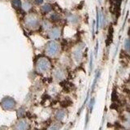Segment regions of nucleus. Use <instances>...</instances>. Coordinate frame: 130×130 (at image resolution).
<instances>
[{"instance_id":"obj_1","label":"nucleus","mask_w":130,"mask_h":130,"mask_svg":"<svg viewBox=\"0 0 130 130\" xmlns=\"http://www.w3.org/2000/svg\"><path fill=\"white\" fill-rule=\"evenodd\" d=\"M59 51V45L55 41L49 42L46 46V53L50 56H55Z\"/></svg>"},{"instance_id":"obj_2","label":"nucleus","mask_w":130,"mask_h":130,"mask_svg":"<svg viewBox=\"0 0 130 130\" xmlns=\"http://www.w3.org/2000/svg\"><path fill=\"white\" fill-rule=\"evenodd\" d=\"M51 67V63L46 58H40L37 62V69L40 72H45L49 70Z\"/></svg>"},{"instance_id":"obj_3","label":"nucleus","mask_w":130,"mask_h":130,"mask_svg":"<svg viewBox=\"0 0 130 130\" xmlns=\"http://www.w3.org/2000/svg\"><path fill=\"white\" fill-rule=\"evenodd\" d=\"M25 25L29 28H37L39 26V20L36 15H28L24 20Z\"/></svg>"},{"instance_id":"obj_4","label":"nucleus","mask_w":130,"mask_h":130,"mask_svg":"<svg viewBox=\"0 0 130 130\" xmlns=\"http://www.w3.org/2000/svg\"><path fill=\"white\" fill-rule=\"evenodd\" d=\"M1 106L4 110H12L15 107V102L10 97L4 98L1 102Z\"/></svg>"},{"instance_id":"obj_5","label":"nucleus","mask_w":130,"mask_h":130,"mask_svg":"<svg viewBox=\"0 0 130 130\" xmlns=\"http://www.w3.org/2000/svg\"><path fill=\"white\" fill-rule=\"evenodd\" d=\"M83 46L82 45H79L76 47L73 52V56H74V59L76 62H80L81 58H82V51H83Z\"/></svg>"},{"instance_id":"obj_6","label":"nucleus","mask_w":130,"mask_h":130,"mask_svg":"<svg viewBox=\"0 0 130 130\" xmlns=\"http://www.w3.org/2000/svg\"><path fill=\"white\" fill-rule=\"evenodd\" d=\"M28 124L24 120H20L15 126V130H28Z\"/></svg>"},{"instance_id":"obj_7","label":"nucleus","mask_w":130,"mask_h":130,"mask_svg":"<svg viewBox=\"0 0 130 130\" xmlns=\"http://www.w3.org/2000/svg\"><path fill=\"white\" fill-rule=\"evenodd\" d=\"M49 36L52 39H56L59 38L60 36V29L59 28H54L49 32Z\"/></svg>"},{"instance_id":"obj_8","label":"nucleus","mask_w":130,"mask_h":130,"mask_svg":"<svg viewBox=\"0 0 130 130\" xmlns=\"http://www.w3.org/2000/svg\"><path fill=\"white\" fill-rule=\"evenodd\" d=\"M54 76L55 77V79L60 80H63L64 78L65 72H64V71L63 70V69L57 68V69H55V71L54 72Z\"/></svg>"},{"instance_id":"obj_9","label":"nucleus","mask_w":130,"mask_h":130,"mask_svg":"<svg viewBox=\"0 0 130 130\" xmlns=\"http://www.w3.org/2000/svg\"><path fill=\"white\" fill-rule=\"evenodd\" d=\"M68 21L72 23V24H76L79 22V17L76 15H73V14H70L68 16Z\"/></svg>"},{"instance_id":"obj_10","label":"nucleus","mask_w":130,"mask_h":130,"mask_svg":"<svg viewBox=\"0 0 130 130\" xmlns=\"http://www.w3.org/2000/svg\"><path fill=\"white\" fill-rule=\"evenodd\" d=\"M65 115H66L65 111H63V110H60V111H58L56 112L55 118H56V120H62L65 117Z\"/></svg>"},{"instance_id":"obj_11","label":"nucleus","mask_w":130,"mask_h":130,"mask_svg":"<svg viewBox=\"0 0 130 130\" xmlns=\"http://www.w3.org/2000/svg\"><path fill=\"white\" fill-rule=\"evenodd\" d=\"M11 4H12V7H13L15 9H20L22 6L20 0H12Z\"/></svg>"},{"instance_id":"obj_12","label":"nucleus","mask_w":130,"mask_h":130,"mask_svg":"<svg viewBox=\"0 0 130 130\" xmlns=\"http://www.w3.org/2000/svg\"><path fill=\"white\" fill-rule=\"evenodd\" d=\"M51 10H52V7L50 4H45L42 7V11L44 13H48V12H50Z\"/></svg>"},{"instance_id":"obj_13","label":"nucleus","mask_w":130,"mask_h":130,"mask_svg":"<svg viewBox=\"0 0 130 130\" xmlns=\"http://www.w3.org/2000/svg\"><path fill=\"white\" fill-rule=\"evenodd\" d=\"M62 127V124H59V123H56V124H54L53 125L51 126L50 128V130H59Z\"/></svg>"},{"instance_id":"obj_14","label":"nucleus","mask_w":130,"mask_h":130,"mask_svg":"<svg viewBox=\"0 0 130 130\" xmlns=\"http://www.w3.org/2000/svg\"><path fill=\"white\" fill-rule=\"evenodd\" d=\"M124 48L127 51H130V38H127L124 42Z\"/></svg>"},{"instance_id":"obj_15","label":"nucleus","mask_w":130,"mask_h":130,"mask_svg":"<svg viewBox=\"0 0 130 130\" xmlns=\"http://www.w3.org/2000/svg\"><path fill=\"white\" fill-rule=\"evenodd\" d=\"M31 7H32V5H31V3H29V2H24V3H23V8L25 11H28V10H29L30 8H31Z\"/></svg>"},{"instance_id":"obj_16","label":"nucleus","mask_w":130,"mask_h":130,"mask_svg":"<svg viewBox=\"0 0 130 130\" xmlns=\"http://www.w3.org/2000/svg\"><path fill=\"white\" fill-rule=\"evenodd\" d=\"M51 20H53V21H58L59 20V16L57 14H52L51 15Z\"/></svg>"},{"instance_id":"obj_17","label":"nucleus","mask_w":130,"mask_h":130,"mask_svg":"<svg viewBox=\"0 0 130 130\" xmlns=\"http://www.w3.org/2000/svg\"><path fill=\"white\" fill-rule=\"evenodd\" d=\"M42 26L45 29H49V28H51V24L49 23L48 21H44L43 24H42Z\"/></svg>"},{"instance_id":"obj_18","label":"nucleus","mask_w":130,"mask_h":130,"mask_svg":"<svg viewBox=\"0 0 130 130\" xmlns=\"http://www.w3.org/2000/svg\"><path fill=\"white\" fill-rule=\"evenodd\" d=\"M24 114V110L21 108V109H20L19 111H18V116L20 117V116H22V115Z\"/></svg>"},{"instance_id":"obj_19","label":"nucleus","mask_w":130,"mask_h":130,"mask_svg":"<svg viewBox=\"0 0 130 130\" xmlns=\"http://www.w3.org/2000/svg\"><path fill=\"white\" fill-rule=\"evenodd\" d=\"M35 3L39 5V4H42L43 3V0H35Z\"/></svg>"},{"instance_id":"obj_20","label":"nucleus","mask_w":130,"mask_h":130,"mask_svg":"<svg viewBox=\"0 0 130 130\" xmlns=\"http://www.w3.org/2000/svg\"><path fill=\"white\" fill-rule=\"evenodd\" d=\"M92 63H93V55H91V56H90V63H89V67H90V69L92 68Z\"/></svg>"},{"instance_id":"obj_21","label":"nucleus","mask_w":130,"mask_h":130,"mask_svg":"<svg viewBox=\"0 0 130 130\" xmlns=\"http://www.w3.org/2000/svg\"><path fill=\"white\" fill-rule=\"evenodd\" d=\"M47 1H49V2H52V1H55V0H47Z\"/></svg>"}]
</instances>
